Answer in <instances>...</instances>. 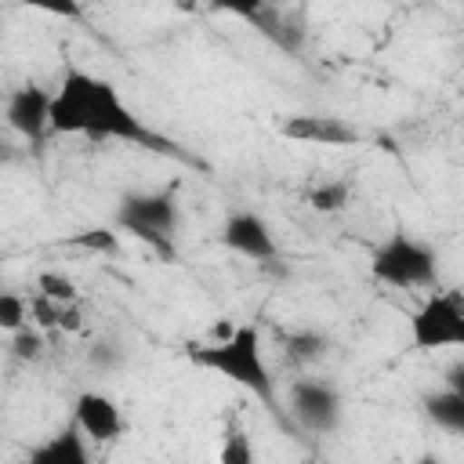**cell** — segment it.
Segmentation results:
<instances>
[{
    "instance_id": "1",
    "label": "cell",
    "mask_w": 464,
    "mask_h": 464,
    "mask_svg": "<svg viewBox=\"0 0 464 464\" xmlns=\"http://www.w3.org/2000/svg\"><path fill=\"white\" fill-rule=\"evenodd\" d=\"M51 134H83V138H112V141H130L141 145L149 152L160 156H174L181 163H196L178 141L163 138L160 130H152L123 98L120 91L87 69L69 65L54 87L51 98Z\"/></svg>"
},
{
    "instance_id": "2",
    "label": "cell",
    "mask_w": 464,
    "mask_h": 464,
    "mask_svg": "<svg viewBox=\"0 0 464 464\" xmlns=\"http://www.w3.org/2000/svg\"><path fill=\"white\" fill-rule=\"evenodd\" d=\"M185 359L192 366H199V370L221 373L225 381L239 384L243 392H250L254 399H261L268 410H276V402H279L276 377L268 370L257 323H239V326H232L218 341H188L185 344Z\"/></svg>"
},
{
    "instance_id": "3",
    "label": "cell",
    "mask_w": 464,
    "mask_h": 464,
    "mask_svg": "<svg viewBox=\"0 0 464 464\" xmlns=\"http://www.w3.org/2000/svg\"><path fill=\"white\" fill-rule=\"evenodd\" d=\"M116 228L145 243L156 257L170 261L178 254V192L174 188L123 192L116 203Z\"/></svg>"
},
{
    "instance_id": "4",
    "label": "cell",
    "mask_w": 464,
    "mask_h": 464,
    "mask_svg": "<svg viewBox=\"0 0 464 464\" xmlns=\"http://www.w3.org/2000/svg\"><path fill=\"white\" fill-rule=\"evenodd\" d=\"M370 276L395 290H424L439 283V257L424 239L395 228L370 250Z\"/></svg>"
},
{
    "instance_id": "5",
    "label": "cell",
    "mask_w": 464,
    "mask_h": 464,
    "mask_svg": "<svg viewBox=\"0 0 464 464\" xmlns=\"http://www.w3.org/2000/svg\"><path fill=\"white\" fill-rule=\"evenodd\" d=\"M410 341L417 352L464 348V294L460 290H435L410 315Z\"/></svg>"
},
{
    "instance_id": "6",
    "label": "cell",
    "mask_w": 464,
    "mask_h": 464,
    "mask_svg": "<svg viewBox=\"0 0 464 464\" xmlns=\"http://www.w3.org/2000/svg\"><path fill=\"white\" fill-rule=\"evenodd\" d=\"M286 402H290L294 420H297L304 431H312V435H330V431H337V424H341V417H344V402H341L337 388H334L330 381H319V377H297V381L290 384Z\"/></svg>"
},
{
    "instance_id": "7",
    "label": "cell",
    "mask_w": 464,
    "mask_h": 464,
    "mask_svg": "<svg viewBox=\"0 0 464 464\" xmlns=\"http://www.w3.org/2000/svg\"><path fill=\"white\" fill-rule=\"evenodd\" d=\"M218 239H221L225 250L239 254V257H250L257 265H268V261L279 257V243H276L268 221L261 214H254V210H232L225 218Z\"/></svg>"
},
{
    "instance_id": "8",
    "label": "cell",
    "mask_w": 464,
    "mask_h": 464,
    "mask_svg": "<svg viewBox=\"0 0 464 464\" xmlns=\"http://www.w3.org/2000/svg\"><path fill=\"white\" fill-rule=\"evenodd\" d=\"M72 424L98 446L105 442H120L127 431L123 410L116 406V399H109L105 392H80L72 399Z\"/></svg>"
},
{
    "instance_id": "9",
    "label": "cell",
    "mask_w": 464,
    "mask_h": 464,
    "mask_svg": "<svg viewBox=\"0 0 464 464\" xmlns=\"http://www.w3.org/2000/svg\"><path fill=\"white\" fill-rule=\"evenodd\" d=\"M51 98H54V91H47V87H40L33 80L14 87L7 94V109H4L7 112V127L18 130L29 141H40L51 130Z\"/></svg>"
},
{
    "instance_id": "10",
    "label": "cell",
    "mask_w": 464,
    "mask_h": 464,
    "mask_svg": "<svg viewBox=\"0 0 464 464\" xmlns=\"http://www.w3.org/2000/svg\"><path fill=\"white\" fill-rule=\"evenodd\" d=\"M279 134L290 141H304V145H359V138H362L355 123H348L341 116H319V112L283 120Z\"/></svg>"
},
{
    "instance_id": "11",
    "label": "cell",
    "mask_w": 464,
    "mask_h": 464,
    "mask_svg": "<svg viewBox=\"0 0 464 464\" xmlns=\"http://www.w3.org/2000/svg\"><path fill=\"white\" fill-rule=\"evenodd\" d=\"M22 464H94L91 457V439L69 420L65 428L51 431L44 442H36Z\"/></svg>"
},
{
    "instance_id": "12",
    "label": "cell",
    "mask_w": 464,
    "mask_h": 464,
    "mask_svg": "<svg viewBox=\"0 0 464 464\" xmlns=\"http://www.w3.org/2000/svg\"><path fill=\"white\" fill-rule=\"evenodd\" d=\"M236 14H243V18H250L257 29H261V36L265 40H272L279 51H301V44H304V29L297 25V22H290V14L283 11V7H276V4H257V7H239Z\"/></svg>"
},
{
    "instance_id": "13",
    "label": "cell",
    "mask_w": 464,
    "mask_h": 464,
    "mask_svg": "<svg viewBox=\"0 0 464 464\" xmlns=\"http://www.w3.org/2000/svg\"><path fill=\"white\" fill-rule=\"evenodd\" d=\"M424 417H428L439 431H446V435H453V439H464V395H457V392H450V388L424 395Z\"/></svg>"
},
{
    "instance_id": "14",
    "label": "cell",
    "mask_w": 464,
    "mask_h": 464,
    "mask_svg": "<svg viewBox=\"0 0 464 464\" xmlns=\"http://www.w3.org/2000/svg\"><path fill=\"white\" fill-rule=\"evenodd\" d=\"M304 203L315 210V214H337L352 203V185L344 178H330V181H319L304 192Z\"/></svg>"
},
{
    "instance_id": "15",
    "label": "cell",
    "mask_w": 464,
    "mask_h": 464,
    "mask_svg": "<svg viewBox=\"0 0 464 464\" xmlns=\"http://www.w3.org/2000/svg\"><path fill=\"white\" fill-rule=\"evenodd\" d=\"M283 348H286V355H290L294 362H319V359L326 355L330 341H326V334H319V330H290V334L283 337Z\"/></svg>"
},
{
    "instance_id": "16",
    "label": "cell",
    "mask_w": 464,
    "mask_h": 464,
    "mask_svg": "<svg viewBox=\"0 0 464 464\" xmlns=\"http://www.w3.org/2000/svg\"><path fill=\"white\" fill-rule=\"evenodd\" d=\"M218 464H254V442L246 435L243 424H225L221 431V450H218Z\"/></svg>"
},
{
    "instance_id": "17",
    "label": "cell",
    "mask_w": 464,
    "mask_h": 464,
    "mask_svg": "<svg viewBox=\"0 0 464 464\" xmlns=\"http://www.w3.org/2000/svg\"><path fill=\"white\" fill-rule=\"evenodd\" d=\"M36 294L47 297V301H54V304H76L80 301L76 283L69 276H62V272H40L36 276Z\"/></svg>"
},
{
    "instance_id": "18",
    "label": "cell",
    "mask_w": 464,
    "mask_h": 464,
    "mask_svg": "<svg viewBox=\"0 0 464 464\" xmlns=\"http://www.w3.org/2000/svg\"><path fill=\"white\" fill-rule=\"evenodd\" d=\"M29 301L22 297V294H14V290H7V294H0V330L4 334H18V330H25L29 326Z\"/></svg>"
},
{
    "instance_id": "19",
    "label": "cell",
    "mask_w": 464,
    "mask_h": 464,
    "mask_svg": "<svg viewBox=\"0 0 464 464\" xmlns=\"http://www.w3.org/2000/svg\"><path fill=\"white\" fill-rule=\"evenodd\" d=\"M69 246H80V250H98V254H116L120 250V239H116V232L112 228H80V232H72L69 239H65Z\"/></svg>"
},
{
    "instance_id": "20",
    "label": "cell",
    "mask_w": 464,
    "mask_h": 464,
    "mask_svg": "<svg viewBox=\"0 0 464 464\" xmlns=\"http://www.w3.org/2000/svg\"><path fill=\"white\" fill-rule=\"evenodd\" d=\"M11 355L14 359H22V362H33V359H40L44 355V334H40V326H25V330H18V334H11Z\"/></svg>"
},
{
    "instance_id": "21",
    "label": "cell",
    "mask_w": 464,
    "mask_h": 464,
    "mask_svg": "<svg viewBox=\"0 0 464 464\" xmlns=\"http://www.w3.org/2000/svg\"><path fill=\"white\" fill-rule=\"evenodd\" d=\"M442 381H446V388H450V392L464 395V359L450 362V366H446V373H442Z\"/></svg>"
},
{
    "instance_id": "22",
    "label": "cell",
    "mask_w": 464,
    "mask_h": 464,
    "mask_svg": "<svg viewBox=\"0 0 464 464\" xmlns=\"http://www.w3.org/2000/svg\"><path fill=\"white\" fill-rule=\"evenodd\" d=\"M413 464H442V457H439V453H431V450H428V453H420V457H417V460H413Z\"/></svg>"
}]
</instances>
